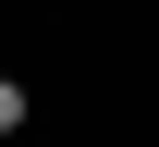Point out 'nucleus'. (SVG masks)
<instances>
[{
  "label": "nucleus",
  "mask_w": 159,
  "mask_h": 147,
  "mask_svg": "<svg viewBox=\"0 0 159 147\" xmlns=\"http://www.w3.org/2000/svg\"><path fill=\"white\" fill-rule=\"evenodd\" d=\"M0 135H25V86H12V74H0Z\"/></svg>",
  "instance_id": "1"
}]
</instances>
